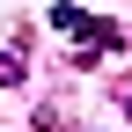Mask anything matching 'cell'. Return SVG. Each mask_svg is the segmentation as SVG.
Listing matches in <instances>:
<instances>
[{"instance_id": "1", "label": "cell", "mask_w": 132, "mask_h": 132, "mask_svg": "<svg viewBox=\"0 0 132 132\" xmlns=\"http://www.w3.org/2000/svg\"><path fill=\"white\" fill-rule=\"evenodd\" d=\"M52 29H59V37H81V44H103V52H118V44H125L118 22H95V15L73 7V0H59V7H52Z\"/></svg>"}, {"instance_id": "2", "label": "cell", "mask_w": 132, "mask_h": 132, "mask_svg": "<svg viewBox=\"0 0 132 132\" xmlns=\"http://www.w3.org/2000/svg\"><path fill=\"white\" fill-rule=\"evenodd\" d=\"M22 73H29L22 52H0V88H22Z\"/></svg>"}, {"instance_id": "3", "label": "cell", "mask_w": 132, "mask_h": 132, "mask_svg": "<svg viewBox=\"0 0 132 132\" xmlns=\"http://www.w3.org/2000/svg\"><path fill=\"white\" fill-rule=\"evenodd\" d=\"M125 125H132V95H125Z\"/></svg>"}]
</instances>
